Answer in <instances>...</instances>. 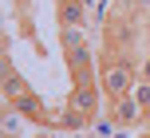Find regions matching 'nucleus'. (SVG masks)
Returning a JSON list of instances; mask_svg holds the SVG:
<instances>
[{
  "mask_svg": "<svg viewBox=\"0 0 150 138\" xmlns=\"http://www.w3.org/2000/svg\"><path fill=\"white\" fill-rule=\"evenodd\" d=\"M138 83V63L130 59L127 51H107L103 55V67H99V87H103L107 99H122L130 95Z\"/></svg>",
  "mask_w": 150,
  "mask_h": 138,
  "instance_id": "f257e3e1",
  "label": "nucleus"
},
{
  "mask_svg": "<svg viewBox=\"0 0 150 138\" xmlns=\"http://www.w3.org/2000/svg\"><path fill=\"white\" fill-rule=\"evenodd\" d=\"M99 99H103V87H95V83H75V91L67 95V103L79 115H87L91 123L99 118Z\"/></svg>",
  "mask_w": 150,
  "mask_h": 138,
  "instance_id": "f03ea898",
  "label": "nucleus"
},
{
  "mask_svg": "<svg viewBox=\"0 0 150 138\" xmlns=\"http://www.w3.org/2000/svg\"><path fill=\"white\" fill-rule=\"evenodd\" d=\"M142 118H146V111L134 103V95L111 99V123H115V126H134V123H142Z\"/></svg>",
  "mask_w": 150,
  "mask_h": 138,
  "instance_id": "7ed1b4c3",
  "label": "nucleus"
},
{
  "mask_svg": "<svg viewBox=\"0 0 150 138\" xmlns=\"http://www.w3.org/2000/svg\"><path fill=\"white\" fill-rule=\"evenodd\" d=\"M0 95H4V103H8V107H16V103L24 99V95H32V87H28V79H24L20 71H4V83H0Z\"/></svg>",
  "mask_w": 150,
  "mask_h": 138,
  "instance_id": "20e7f679",
  "label": "nucleus"
},
{
  "mask_svg": "<svg viewBox=\"0 0 150 138\" xmlns=\"http://www.w3.org/2000/svg\"><path fill=\"white\" fill-rule=\"evenodd\" d=\"M83 0H59V28H83Z\"/></svg>",
  "mask_w": 150,
  "mask_h": 138,
  "instance_id": "39448f33",
  "label": "nucleus"
},
{
  "mask_svg": "<svg viewBox=\"0 0 150 138\" xmlns=\"http://www.w3.org/2000/svg\"><path fill=\"white\" fill-rule=\"evenodd\" d=\"M87 123H91V118H87V115H79V111H75L71 103H67V107H63V118H59V130H71V134H79Z\"/></svg>",
  "mask_w": 150,
  "mask_h": 138,
  "instance_id": "423d86ee",
  "label": "nucleus"
},
{
  "mask_svg": "<svg viewBox=\"0 0 150 138\" xmlns=\"http://www.w3.org/2000/svg\"><path fill=\"white\" fill-rule=\"evenodd\" d=\"M59 44H63V55H67V51L87 44V36H83V28H59Z\"/></svg>",
  "mask_w": 150,
  "mask_h": 138,
  "instance_id": "0eeeda50",
  "label": "nucleus"
},
{
  "mask_svg": "<svg viewBox=\"0 0 150 138\" xmlns=\"http://www.w3.org/2000/svg\"><path fill=\"white\" fill-rule=\"evenodd\" d=\"M130 95H134V103H138L142 111H150V83H146V79H138V83H134V91H130Z\"/></svg>",
  "mask_w": 150,
  "mask_h": 138,
  "instance_id": "6e6552de",
  "label": "nucleus"
},
{
  "mask_svg": "<svg viewBox=\"0 0 150 138\" xmlns=\"http://www.w3.org/2000/svg\"><path fill=\"white\" fill-rule=\"evenodd\" d=\"M4 134H16V111H8V115H4Z\"/></svg>",
  "mask_w": 150,
  "mask_h": 138,
  "instance_id": "1a4fd4ad",
  "label": "nucleus"
},
{
  "mask_svg": "<svg viewBox=\"0 0 150 138\" xmlns=\"http://www.w3.org/2000/svg\"><path fill=\"white\" fill-rule=\"evenodd\" d=\"M138 79H146V83H150V55H146L142 63H138Z\"/></svg>",
  "mask_w": 150,
  "mask_h": 138,
  "instance_id": "9d476101",
  "label": "nucleus"
},
{
  "mask_svg": "<svg viewBox=\"0 0 150 138\" xmlns=\"http://www.w3.org/2000/svg\"><path fill=\"white\" fill-rule=\"evenodd\" d=\"M134 8H138V12H146V16H150V0H134Z\"/></svg>",
  "mask_w": 150,
  "mask_h": 138,
  "instance_id": "9b49d317",
  "label": "nucleus"
},
{
  "mask_svg": "<svg viewBox=\"0 0 150 138\" xmlns=\"http://www.w3.org/2000/svg\"><path fill=\"white\" fill-rule=\"evenodd\" d=\"M146 138H150V134H146Z\"/></svg>",
  "mask_w": 150,
  "mask_h": 138,
  "instance_id": "f8f14e48",
  "label": "nucleus"
}]
</instances>
